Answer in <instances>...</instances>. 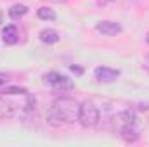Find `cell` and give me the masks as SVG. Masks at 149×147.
Here are the masks:
<instances>
[{
	"label": "cell",
	"instance_id": "1",
	"mask_svg": "<svg viewBox=\"0 0 149 147\" xmlns=\"http://www.w3.org/2000/svg\"><path fill=\"white\" fill-rule=\"evenodd\" d=\"M78 112H80V104L71 99V97H59L52 102L49 109V123L54 126H59L63 123H73L78 121Z\"/></svg>",
	"mask_w": 149,
	"mask_h": 147
},
{
	"label": "cell",
	"instance_id": "2",
	"mask_svg": "<svg viewBox=\"0 0 149 147\" xmlns=\"http://www.w3.org/2000/svg\"><path fill=\"white\" fill-rule=\"evenodd\" d=\"M101 119V112L94 102H83L80 104V112H78V121L81 126H95Z\"/></svg>",
	"mask_w": 149,
	"mask_h": 147
},
{
	"label": "cell",
	"instance_id": "3",
	"mask_svg": "<svg viewBox=\"0 0 149 147\" xmlns=\"http://www.w3.org/2000/svg\"><path fill=\"white\" fill-rule=\"evenodd\" d=\"M43 81L47 85H50L52 88L56 90H71L74 88V83L64 74H59V73H47L43 76Z\"/></svg>",
	"mask_w": 149,
	"mask_h": 147
},
{
	"label": "cell",
	"instance_id": "4",
	"mask_svg": "<svg viewBox=\"0 0 149 147\" xmlns=\"http://www.w3.org/2000/svg\"><path fill=\"white\" fill-rule=\"evenodd\" d=\"M135 121H137V118H135V114L132 112V111H121V112H118L114 118H113V128H114V132L118 133L120 130H123V128H127V126H135Z\"/></svg>",
	"mask_w": 149,
	"mask_h": 147
},
{
	"label": "cell",
	"instance_id": "5",
	"mask_svg": "<svg viewBox=\"0 0 149 147\" xmlns=\"http://www.w3.org/2000/svg\"><path fill=\"white\" fill-rule=\"evenodd\" d=\"M95 30L104 37H116V35H120L123 31L121 24L116 23V21H101V23H97Z\"/></svg>",
	"mask_w": 149,
	"mask_h": 147
},
{
	"label": "cell",
	"instance_id": "6",
	"mask_svg": "<svg viewBox=\"0 0 149 147\" xmlns=\"http://www.w3.org/2000/svg\"><path fill=\"white\" fill-rule=\"evenodd\" d=\"M94 76L97 78V81L111 83V81H114L120 76V71L118 69H111V68H106V66H99V68L94 69Z\"/></svg>",
	"mask_w": 149,
	"mask_h": 147
},
{
	"label": "cell",
	"instance_id": "7",
	"mask_svg": "<svg viewBox=\"0 0 149 147\" xmlns=\"http://www.w3.org/2000/svg\"><path fill=\"white\" fill-rule=\"evenodd\" d=\"M2 40L7 43V45H16L19 42V31L14 24H7L3 30H2Z\"/></svg>",
	"mask_w": 149,
	"mask_h": 147
},
{
	"label": "cell",
	"instance_id": "8",
	"mask_svg": "<svg viewBox=\"0 0 149 147\" xmlns=\"http://www.w3.org/2000/svg\"><path fill=\"white\" fill-rule=\"evenodd\" d=\"M28 14V7L24 5V3H14L10 9H9V17L10 19H21L23 16H26Z\"/></svg>",
	"mask_w": 149,
	"mask_h": 147
},
{
	"label": "cell",
	"instance_id": "9",
	"mask_svg": "<svg viewBox=\"0 0 149 147\" xmlns=\"http://www.w3.org/2000/svg\"><path fill=\"white\" fill-rule=\"evenodd\" d=\"M118 135H120L125 142H135V140L139 139V133L135 132V128H134V126H127V128L120 130V132H118Z\"/></svg>",
	"mask_w": 149,
	"mask_h": 147
},
{
	"label": "cell",
	"instance_id": "10",
	"mask_svg": "<svg viewBox=\"0 0 149 147\" xmlns=\"http://www.w3.org/2000/svg\"><path fill=\"white\" fill-rule=\"evenodd\" d=\"M40 40L43 43H56V42H59V33L56 30H42L40 31Z\"/></svg>",
	"mask_w": 149,
	"mask_h": 147
},
{
	"label": "cell",
	"instance_id": "11",
	"mask_svg": "<svg viewBox=\"0 0 149 147\" xmlns=\"http://www.w3.org/2000/svg\"><path fill=\"white\" fill-rule=\"evenodd\" d=\"M38 17L43 19V21H54L57 16H56V12H54L52 9H49V7H40V9H38Z\"/></svg>",
	"mask_w": 149,
	"mask_h": 147
},
{
	"label": "cell",
	"instance_id": "12",
	"mask_svg": "<svg viewBox=\"0 0 149 147\" xmlns=\"http://www.w3.org/2000/svg\"><path fill=\"white\" fill-rule=\"evenodd\" d=\"M2 94L3 95H26L28 90L23 88V87H9V88H3Z\"/></svg>",
	"mask_w": 149,
	"mask_h": 147
},
{
	"label": "cell",
	"instance_id": "13",
	"mask_svg": "<svg viewBox=\"0 0 149 147\" xmlns=\"http://www.w3.org/2000/svg\"><path fill=\"white\" fill-rule=\"evenodd\" d=\"M7 81H9V76H7V74H3V73H0V87H3Z\"/></svg>",
	"mask_w": 149,
	"mask_h": 147
},
{
	"label": "cell",
	"instance_id": "14",
	"mask_svg": "<svg viewBox=\"0 0 149 147\" xmlns=\"http://www.w3.org/2000/svg\"><path fill=\"white\" fill-rule=\"evenodd\" d=\"M70 69H71L73 73H78V74H81V73H83V69H81V68H76V66H71Z\"/></svg>",
	"mask_w": 149,
	"mask_h": 147
},
{
	"label": "cell",
	"instance_id": "15",
	"mask_svg": "<svg viewBox=\"0 0 149 147\" xmlns=\"http://www.w3.org/2000/svg\"><path fill=\"white\" fill-rule=\"evenodd\" d=\"M54 2H61V0H54Z\"/></svg>",
	"mask_w": 149,
	"mask_h": 147
},
{
	"label": "cell",
	"instance_id": "16",
	"mask_svg": "<svg viewBox=\"0 0 149 147\" xmlns=\"http://www.w3.org/2000/svg\"><path fill=\"white\" fill-rule=\"evenodd\" d=\"M148 42H149V35H148Z\"/></svg>",
	"mask_w": 149,
	"mask_h": 147
},
{
	"label": "cell",
	"instance_id": "17",
	"mask_svg": "<svg viewBox=\"0 0 149 147\" xmlns=\"http://www.w3.org/2000/svg\"><path fill=\"white\" fill-rule=\"evenodd\" d=\"M0 17H2V16H0Z\"/></svg>",
	"mask_w": 149,
	"mask_h": 147
}]
</instances>
